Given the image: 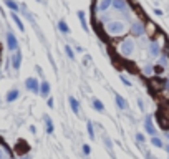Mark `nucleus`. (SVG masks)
<instances>
[{
	"label": "nucleus",
	"instance_id": "nucleus-21",
	"mask_svg": "<svg viewBox=\"0 0 169 159\" xmlns=\"http://www.w3.org/2000/svg\"><path fill=\"white\" fill-rule=\"evenodd\" d=\"M60 30H61V32H63V33H68V27H66V23H65V22L63 20H61V22H60Z\"/></svg>",
	"mask_w": 169,
	"mask_h": 159
},
{
	"label": "nucleus",
	"instance_id": "nucleus-18",
	"mask_svg": "<svg viewBox=\"0 0 169 159\" xmlns=\"http://www.w3.org/2000/svg\"><path fill=\"white\" fill-rule=\"evenodd\" d=\"M78 17H80V20H81V25H83V28L88 30V27H86V22H84V12H78Z\"/></svg>",
	"mask_w": 169,
	"mask_h": 159
},
{
	"label": "nucleus",
	"instance_id": "nucleus-6",
	"mask_svg": "<svg viewBox=\"0 0 169 159\" xmlns=\"http://www.w3.org/2000/svg\"><path fill=\"white\" fill-rule=\"evenodd\" d=\"M113 7L118 10V12H126L128 2H126V0H113Z\"/></svg>",
	"mask_w": 169,
	"mask_h": 159
},
{
	"label": "nucleus",
	"instance_id": "nucleus-15",
	"mask_svg": "<svg viewBox=\"0 0 169 159\" xmlns=\"http://www.w3.org/2000/svg\"><path fill=\"white\" fill-rule=\"evenodd\" d=\"M12 18H13V22L17 23V27H18V28H20L22 32H23V28H25V27H23V23H22V20H20V18L17 17V13H12Z\"/></svg>",
	"mask_w": 169,
	"mask_h": 159
},
{
	"label": "nucleus",
	"instance_id": "nucleus-12",
	"mask_svg": "<svg viewBox=\"0 0 169 159\" xmlns=\"http://www.w3.org/2000/svg\"><path fill=\"white\" fill-rule=\"evenodd\" d=\"M116 103H118V106H119L121 109L126 108V101H124V98H123L121 95H116Z\"/></svg>",
	"mask_w": 169,
	"mask_h": 159
},
{
	"label": "nucleus",
	"instance_id": "nucleus-10",
	"mask_svg": "<svg viewBox=\"0 0 169 159\" xmlns=\"http://www.w3.org/2000/svg\"><path fill=\"white\" fill-rule=\"evenodd\" d=\"M0 159H10V151L5 146H0Z\"/></svg>",
	"mask_w": 169,
	"mask_h": 159
},
{
	"label": "nucleus",
	"instance_id": "nucleus-23",
	"mask_svg": "<svg viewBox=\"0 0 169 159\" xmlns=\"http://www.w3.org/2000/svg\"><path fill=\"white\" fill-rule=\"evenodd\" d=\"M152 144H154L156 147L162 146V142H161V139H159V138H152Z\"/></svg>",
	"mask_w": 169,
	"mask_h": 159
},
{
	"label": "nucleus",
	"instance_id": "nucleus-5",
	"mask_svg": "<svg viewBox=\"0 0 169 159\" xmlns=\"http://www.w3.org/2000/svg\"><path fill=\"white\" fill-rule=\"evenodd\" d=\"M7 45H9L10 50H17L18 48V43H17V38L13 33H7Z\"/></svg>",
	"mask_w": 169,
	"mask_h": 159
},
{
	"label": "nucleus",
	"instance_id": "nucleus-7",
	"mask_svg": "<svg viewBox=\"0 0 169 159\" xmlns=\"http://www.w3.org/2000/svg\"><path fill=\"white\" fill-rule=\"evenodd\" d=\"M149 48H151V55H152V56H157V55L161 53V46H159V43H157L156 40H152V42L149 43Z\"/></svg>",
	"mask_w": 169,
	"mask_h": 159
},
{
	"label": "nucleus",
	"instance_id": "nucleus-26",
	"mask_svg": "<svg viewBox=\"0 0 169 159\" xmlns=\"http://www.w3.org/2000/svg\"><path fill=\"white\" fill-rule=\"evenodd\" d=\"M136 138H138V141H144V138H143V134H138V136H136Z\"/></svg>",
	"mask_w": 169,
	"mask_h": 159
},
{
	"label": "nucleus",
	"instance_id": "nucleus-1",
	"mask_svg": "<svg viewBox=\"0 0 169 159\" xmlns=\"http://www.w3.org/2000/svg\"><path fill=\"white\" fill-rule=\"evenodd\" d=\"M105 32L110 38H118L123 37V35L128 32V27H126V22H123L121 18H116V20L110 22L105 25Z\"/></svg>",
	"mask_w": 169,
	"mask_h": 159
},
{
	"label": "nucleus",
	"instance_id": "nucleus-2",
	"mask_svg": "<svg viewBox=\"0 0 169 159\" xmlns=\"http://www.w3.org/2000/svg\"><path fill=\"white\" fill-rule=\"evenodd\" d=\"M134 46L136 45H134V40H133V38H124V40L119 43L118 50L123 56H131V55L134 53Z\"/></svg>",
	"mask_w": 169,
	"mask_h": 159
},
{
	"label": "nucleus",
	"instance_id": "nucleus-13",
	"mask_svg": "<svg viewBox=\"0 0 169 159\" xmlns=\"http://www.w3.org/2000/svg\"><path fill=\"white\" fill-rule=\"evenodd\" d=\"M17 98H18V91H17V90H12V91L7 95V101H15Z\"/></svg>",
	"mask_w": 169,
	"mask_h": 159
},
{
	"label": "nucleus",
	"instance_id": "nucleus-14",
	"mask_svg": "<svg viewBox=\"0 0 169 159\" xmlns=\"http://www.w3.org/2000/svg\"><path fill=\"white\" fill-rule=\"evenodd\" d=\"M40 90H42V95H43V96H47L48 91H50V85H48L47 81H43L42 86H40Z\"/></svg>",
	"mask_w": 169,
	"mask_h": 159
},
{
	"label": "nucleus",
	"instance_id": "nucleus-24",
	"mask_svg": "<svg viewBox=\"0 0 169 159\" xmlns=\"http://www.w3.org/2000/svg\"><path fill=\"white\" fill-rule=\"evenodd\" d=\"M65 50H66V53H68V56H70V58H75V53H73V50L70 48V46H65Z\"/></svg>",
	"mask_w": 169,
	"mask_h": 159
},
{
	"label": "nucleus",
	"instance_id": "nucleus-17",
	"mask_svg": "<svg viewBox=\"0 0 169 159\" xmlns=\"http://www.w3.org/2000/svg\"><path fill=\"white\" fill-rule=\"evenodd\" d=\"M5 5L9 7V9H12V10H17L18 9V5L13 2V0H5Z\"/></svg>",
	"mask_w": 169,
	"mask_h": 159
},
{
	"label": "nucleus",
	"instance_id": "nucleus-27",
	"mask_svg": "<svg viewBox=\"0 0 169 159\" xmlns=\"http://www.w3.org/2000/svg\"><path fill=\"white\" fill-rule=\"evenodd\" d=\"M20 159H30V158H28V156H22Z\"/></svg>",
	"mask_w": 169,
	"mask_h": 159
},
{
	"label": "nucleus",
	"instance_id": "nucleus-28",
	"mask_svg": "<svg viewBox=\"0 0 169 159\" xmlns=\"http://www.w3.org/2000/svg\"><path fill=\"white\" fill-rule=\"evenodd\" d=\"M168 152H169V146H168Z\"/></svg>",
	"mask_w": 169,
	"mask_h": 159
},
{
	"label": "nucleus",
	"instance_id": "nucleus-9",
	"mask_svg": "<svg viewBox=\"0 0 169 159\" xmlns=\"http://www.w3.org/2000/svg\"><path fill=\"white\" fill-rule=\"evenodd\" d=\"M20 61H22V53H15L12 58V63H13V68H20Z\"/></svg>",
	"mask_w": 169,
	"mask_h": 159
},
{
	"label": "nucleus",
	"instance_id": "nucleus-25",
	"mask_svg": "<svg viewBox=\"0 0 169 159\" xmlns=\"http://www.w3.org/2000/svg\"><path fill=\"white\" fill-rule=\"evenodd\" d=\"M83 152H84V154H90V147L88 146H83Z\"/></svg>",
	"mask_w": 169,
	"mask_h": 159
},
{
	"label": "nucleus",
	"instance_id": "nucleus-3",
	"mask_svg": "<svg viewBox=\"0 0 169 159\" xmlns=\"http://www.w3.org/2000/svg\"><path fill=\"white\" fill-rule=\"evenodd\" d=\"M113 5V0H96L95 4V12H106Z\"/></svg>",
	"mask_w": 169,
	"mask_h": 159
},
{
	"label": "nucleus",
	"instance_id": "nucleus-22",
	"mask_svg": "<svg viewBox=\"0 0 169 159\" xmlns=\"http://www.w3.org/2000/svg\"><path fill=\"white\" fill-rule=\"evenodd\" d=\"M88 134H90V138H95V133H93V124H91V123H88Z\"/></svg>",
	"mask_w": 169,
	"mask_h": 159
},
{
	"label": "nucleus",
	"instance_id": "nucleus-8",
	"mask_svg": "<svg viewBox=\"0 0 169 159\" xmlns=\"http://www.w3.org/2000/svg\"><path fill=\"white\" fill-rule=\"evenodd\" d=\"M27 88L37 93L38 91V81L35 78H28V80H27Z\"/></svg>",
	"mask_w": 169,
	"mask_h": 159
},
{
	"label": "nucleus",
	"instance_id": "nucleus-16",
	"mask_svg": "<svg viewBox=\"0 0 169 159\" xmlns=\"http://www.w3.org/2000/svg\"><path fill=\"white\" fill-rule=\"evenodd\" d=\"M70 105H72V109L75 111V113H78V111H80V108H78V101H76L75 98H70Z\"/></svg>",
	"mask_w": 169,
	"mask_h": 159
},
{
	"label": "nucleus",
	"instance_id": "nucleus-4",
	"mask_svg": "<svg viewBox=\"0 0 169 159\" xmlns=\"http://www.w3.org/2000/svg\"><path fill=\"white\" fill-rule=\"evenodd\" d=\"M129 28H131V33L134 35V37H141V35L144 33V25L141 22H133V25L129 27Z\"/></svg>",
	"mask_w": 169,
	"mask_h": 159
},
{
	"label": "nucleus",
	"instance_id": "nucleus-20",
	"mask_svg": "<svg viewBox=\"0 0 169 159\" xmlns=\"http://www.w3.org/2000/svg\"><path fill=\"white\" fill-rule=\"evenodd\" d=\"M93 106H95V109H96V111H103V105H101V101L95 100V101H93Z\"/></svg>",
	"mask_w": 169,
	"mask_h": 159
},
{
	"label": "nucleus",
	"instance_id": "nucleus-11",
	"mask_svg": "<svg viewBox=\"0 0 169 159\" xmlns=\"http://www.w3.org/2000/svg\"><path fill=\"white\" fill-rule=\"evenodd\" d=\"M146 129H148V133L151 134V136H154V133H156V131H154V126H152L151 118H148V119H146Z\"/></svg>",
	"mask_w": 169,
	"mask_h": 159
},
{
	"label": "nucleus",
	"instance_id": "nucleus-19",
	"mask_svg": "<svg viewBox=\"0 0 169 159\" xmlns=\"http://www.w3.org/2000/svg\"><path fill=\"white\" fill-rule=\"evenodd\" d=\"M45 121H47V133H53V123H51V119L47 118Z\"/></svg>",
	"mask_w": 169,
	"mask_h": 159
}]
</instances>
